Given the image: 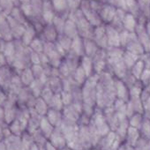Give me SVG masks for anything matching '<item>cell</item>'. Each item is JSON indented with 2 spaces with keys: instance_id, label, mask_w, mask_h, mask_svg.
Returning <instances> with one entry per match:
<instances>
[{
  "instance_id": "obj_28",
  "label": "cell",
  "mask_w": 150,
  "mask_h": 150,
  "mask_svg": "<svg viewBox=\"0 0 150 150\" xmlns=\"http://www.w3.org/2000/svg\"><path fill=\"white\" fill-rule=\"evenodd\" d=\"M51 5L54 8V11L62 13L67 9L66 0H51Z\"/></svg>"
},
{
  "instance_id": "obj_4",
  "label": "cell",
  "mask_w": 150,
  "mask_h": 150,
  "mask_svg": "<svg viewBox=\"0 0 150 150\" xmlns=\"http://www.w3.org/2000/svg\"><path fill=\"white\" fill-rule=\"evenodd\" d=\"M49 141L58 150H63L67 145L66 139L59 127H55L53 132L49 138Z\"/></svg>"
},
{
  "instance_id": "obj_46",
  "label": "cell",
  "mask_w": 150,
  "mask_h": 150,
  "mask_svg": "<svg viewBox=\"0 0 150 150\" xmlns=\"http://www.w3.org/2000/svg\"><path fill=\"white\" fill-rule=\"evenodd\" d=\"M31 0H20V2H21V3H28Z\"/></svg>"
},
{
  "instance_id": "obj_10",
  "label": "cell",
  "mask_w": 150,
  "mask_h": 150,
  "mask_svg": "<svg viewBox=\"0 0 150 150\" xmlns=\"http://www.w3.org/2000/svg\"><path fill=\"white\" fill-rule=\"evenodd\" d=\"M42 15V18H43L44 21L48 25L52 24L55 14H54V8H53L51 3L50 1H45L43 3Z\"/></svg>"
},
{
  "instance_id": "obj_8",
  "label": "cell",
  "mask_w": 150,
  "mask_h": 150,
  "mask_svg": "<svg viewBox=\"0 0 150 150\" xmlns=\"http://www.w3.org/2000/svg\"><path fill=\"white\" fill-rule=\"evenodd\" d=\"M4 56L6 57L8 65L12 66V64H13L15 57H16V47H15V42L9 41L6 42L4 51H3Z\"/></svg>"
},
{
  "instance_id": "obj_45",
  "label": "cell",
  "mask_w": 150,
  "mask_h": 150,
  "mask_svg": "<svg viewBox=\"0 0 150 150\" xmlns=\"http://www.w3.org/2000/svg\"><path fill=\"white\" fill-rule=\"evenodd\" d=\"M12 1L14 4V6H17L19 4V2H20V0H12Z\"/></svg>"
},
{
  "instance_id": "obj_40",
  "label": "cell",
  "mask_w": 150,
  "mask_h": 150,
  "mask_svg": "<svg viewBox=\"0 0 150 150\" xmlns=\"http://www.w3.org/2000/svg\"><path fill=\"white\" fill-rule=\"evenodd\" d=\"M44 147H45V150H58L57 148H56L49 140H47V142L45 143L44 145Z\"/></svg>"
},
{
  "instance_id": "obj_1",
  "label": "cell",
  "mask_w": 150,
  "mask_h": 150,
  "mask_svg": "<svg viewBox=\"0 0 150 150\" xmlns=\"http://www.w3.org/2000/svg\"><path fill=\"white\" fill-rule=\"evenodd\" d=\"M81 12L92 26L99 27L102 25V19L99 13H97L96 11L92 8L89 2L84 1L81 3Z\"/></svg>"
},
{
  "instance_id": "obj_32",
  "label": "cell",
  "mask_w": 150,
  "mask_h": 150,
  "mask_svg": "<svg viewBox=\"0 0 150 150\" xmlns=\"http://www.w3.org/2000/svg\"><path fill=\"white\" fill-rule=\"evenodd\" d=\"M127 138L128 141L132 144H135L139 140V132L137 128L130 126L127 130Z\"/></svg>"
},
{
  "instance_id": "obj_29",
  "label": "cell",
  "mask_w": 150,
  "mask_h": 150,
  "mask_svg": "<svg viewBox=\"0 0 150 150\" xmlns=\"http://www.w3.org/2000/svg\"><path fill=\"white\" fill-rule=\"evenodd\" d=\"M43 47H44V44L38 38H35L31 42V43L29 44V49L35 52H37V53H42L43 52Z\"/></svg>"
},
{
  "instance_id": "obj_26",
  "label": "cell",
  "mask_w": 150,
  "mask_h": 150,
  "mask_svg": "<svg viewBox=\"0 0 150 150\" xmlns=\"http://www.w3.org/2000/svg\"><path fill=\"white\" fill-rule=\"evenodd\" d=\"M87 75L84 71V70L81 67H78L74 71V81L78 84H83L86 82L87 80Z\"/></svg>"
},
{
  "instance_id": "obj_14",
  "label": "cell",
  "mask_w": 150,
  "mask_h": 150,
  "mask_svg": "<svg viewBox=\"0 0 150 150\" xmlns=\"http://www.w3.org/2000/svg\"><path fill=\"white\" fill-rule=\"evenodd\" d=\"M49 105L46 103V102L42 98V97H37L35 99V104L33 106V110L35 111H36L40 116L42 117H44L49 110Z\"/></svg>"
},
{
  "instance_id": "obj_33",
  "label": "cell",
  "mask_w": 150,
  "mask_h": 150,
  "mask_svg": "<svg viewBox=\"0 0 150 150\" xmlns=\"http://www.w3.org/2000/svg\"><path fill=\"white\" fill-rule=\"evenodd\" d=\"M52 24H53L54 28H56V30H57V32L58 34H62V33L64 32L65 21L63 20V18L58 17V16H55Z\"/></svg>"
},
{
  "instance_id": "obj_44",
  "label": "cell",
  "mask_w": 150,
  "mask_h": 150,
  "mask_svg": "<svg viewBox=\"0 0 150 150\" xmlns=\"http://www.w3.org/2000/svg\"><path fill=\"white\" fill-rule=\"evenodd\" d=\"M28 150H39V146H38L37 144L34 143V144L29 147V149H28Z\"/></svg>"
},
{
  "instance_id": "obj_12",
  "label": "cell",
  "mask_w": 150,
  "mask_h": 150,
  "mask_svg": "<svg viewBox=\"0 0 150 150\" xmlns=\"http://www.w3.org/2000/svg\"><path fill=\"white\" fill-rule=\"evenodd\" d=\"M40 131L42 132V134L47 138V139L50 137L51 133L53 132L55 127L50 124V122L47 119V117L44 116L41 118L40 121V125H39Z\"/></svg>"
},
{
  "instance_id": "obj_2",
  "label": "cell",
  "mask_w": 150,
  "mask_h": 150,
  "mask_svg": "<svg viewBox=\"0 0 150 150\" xmlns=\"http://www.w3.org/2000/svg\"><path fill=\"white\" fill-rule=\"evenodd\" d=\"M16 71L10 65L0 68V88L5 92H8L13 75Z\"/></svg>"
},
{
  "instance_id": "obj_18",
  "label": "cell",
  "mask_w": 150,
  "mask_h": 150,
  "mask_svg": "<svg viewBox=\"0 0 150 150\" xmlns=\"http://www.w3.org/2000/svg\"><path fill=\"white\" fill-rule=\"evenodd\" d=\"M98 46L96 45V43L89 39H86L84 41V51L86 53V55L89 57H94L97 51H98Z\"/></svg>"
},
{
  "instance_id": "obj_27",
  "label": "cell",
  "mask_w": 150,
  "mask_h": 150,
  "mask_svg": "<svg viewBox=\"0 0 150 150\" xmlns=\"http://www.w3.org/2000/svg\"><path fill=\"white\" fill-rule=\"evenodd\" d=\"M57 43H58L60 45V47L64 50V51H68L71 49V38H69L68 36L64 35H59L57 38Z\"/></svg>"
},
{
  "instance_id": "obj_16",
  "label": "cell",
  "mask_w": 150,
  "mask_h": 150,
  "mask_svg": "<svg viewBox=\"0 0 150 150\" xmlns=\"http://www.w3.org/2000/svg\"><path fill=\"white\" fill-rule=\"evenodd\" d=\"M64 32L65 35L68 36L69 38L76 37L77 34H78V29H77V26L75 24V22H73L72 21L68 19V21H65Z\"/></svg>"
},
{
  "instance_id": "obj_30",
  "label": "cell",
  "mask_w": 150,
  "mask_h": 150,
  "mask_svg": "<svg viewBox=\"0 0 150 150\" xmlns=\"http://www.w3.org/2000/svg\"><path fill=\"white\" fill-rule=\"evenodd\" d=\"M30 4L34 12V16H39L40 14H42L43 6V3L42 0H31Z\"/></svg>"
},
{
  "instance_id": "obj_11",
  "label": "cell",
  "mask_w": 150,
  "mask_h": 150,
  "mask_svg": "<svg viewBox=\"0 0 150 150\" xmlns=\"http://www.w3.org/2000/svg\"><path fill=\"white\" fill-rule=\"evenodd\" d=\"M122 26L125 30H126L130 33H134L136 26H137V21H136L135 16L132 15V13H125V18L123 20Z\"/></svg>"
},
{
  "instance_id": "obj_47",
  "label": "cell",
  "mask_w": 150,
  "mask_h": 150,
  "mask_svg": "<svg viewBox=\"0 0 150 150\" xmlns=\"http://www.w3.org/2000/svg\"><path fill=\"white\" fill-rule=\"evenodd\" d=\"M39 150H45L44 146H39Z\"/></svg>"
},
{
  "instance_id": "obj_21",
  "label": "cell",
  "mask_w": 150,
  "mask_h": 150,
  "mask_svg": "<svg viewBox=\"0 0 150 150\" xmlns=\"http://www.w3.org/2000/svg\"><path fill=\"white\" fill-rule=\"evenodd\" d=\"M145 70V63L142 60H138L132 66V75L135 80L140 79V76Z\"/></svg>"
},
{
  "instance_id": "obj_35",
  "label": "cell",
  "mask_w": 150,
  "mask_h": 150,
  "mask_svg": "<svg viewBox=\"0 0 150 150\" xmlns=\"http://www.w3.org/2000/svg\"><path fill=\"white\" fill-rule=\"evenodd\" d=\"M60 96H61V99H62V102H63V104L64 106H67V105H70L71 103H72V95L68 92V91H62L60 93Z\"/></svg>"
},
{
  "instance_id": "obj_22",
  "label": "cell",
  "mask_w": 150,
  "mask_h": 150,
  "mask_svg": "<svg viewBox=\"0 0 150 150\" xmlns=\"http://www.w3.org/2000/svg\"><path fill=\"white\" fill-rule=\"evenodd\" d=\"M139 56L130 52V51H125L123 54V61L127 68H132V66L138 61Z\"/></svg>"
},
{
  "instance_id": "obj_41",
  "label": "cell",
  "mask_w": 150,
  "mask_h": 150,
  "mask_svg": "<svg viewBox=\"0 0 150 150\" xmlns=\"http://www.w3.org/2000/svg\"><path fill=\"white\" fill-rule=\"evenodd\" d=\"M6 42L4 39H2L1 37H0V53H3L5 46H6Z\"/></svg>"
},
{
  "instance_id": "obj_39",
  "label": "cell",
  "mask_w": 150,
  "mask_h": 150,
  "mask_svg": "<svg viewBox=\"0 0 150 150\" xmlns=\"http://www.w3.org/2000/svg\"><path fill=\"white\" fill-rule=\"evenodd\" d=\"M6 65H8L7 60L3 53H0V68H2Z\"/></svg>"
},
{
  "instance_id": "obj_43",
  "label": "cell",
  "mask_w": 150,
  "mask_h": 150,
  "mask_svg": "<svg viewBox=\"0 0 150 150\" xmlns=\"http://www.w3.org/2000/svg\"><path fill=\"white\" fill-rule=\"evenodd\" d=\"M146 33H147L149 38H150V21H148V22L146 23Z\"/></svg>"
},
{
  "instance_id": "obj_17",
  "label": "cell",
  "mask_w": 150,
  "mask_h": 150,
  "mask_svg": "<svg viewBox=\"0 0 150 150\" xmlns=\"http://www.w3.org/2000/svg\"><path fill=\"white\" fill-rule=\"evenodd\" d=\"M43 36L47 40V42H53L57 38V32L52 24L48 25L43 29Z\"/></svg>"
},
{
  "instance_id": "obj_6",
  "label": "cell",
  "mask_w": 150,
  "mask_h": 150,
  "mask_svg": "<svg viewBox=\"0 0 150 150\" xmlns=\"http://www.w3.org/2000/svg\"><path fill=\"white\" fill-rule=\"evenodd\" d=\"M106 30V36L108 40L109 47L116 48L120 46V40H119V32L118 30L111 25H109L105 28Z\"/></svg>"
},
{
  "instance_id": "obj_9",
  "label": "cell",
  "mask_w": 150,
  "mask_h": 150,
  "mask_svg": "<svg viewBox=\"0 0 150 150\" xmlns=\"http://www.w3.org/2000/svg\"><path fill=\"white\" fill-rule=\"evenodd\" d=\"M47 119L54 127H59L62 124V114L61 110L50 108L45 115Z\"/></svg>"
},
{
  "instance_id": "obj_19",
  "label": "cell",
  "mask_w": 150,
  "mask_h": 150,
  "mask_svg": "<svg viewBox=\"0 0 150 150\" xmlns=\"http://www.w3.org/2000/svg\"><path fill=\"white\" fill-rule=\"evenodd\" d=\"M71 49L72 50L73 53H75L78 56L83 55V52H85L84 51V42L81 41V39L78 35L76 37H74L73 40L71 41Z\"/></svg>"
},
{
  "instance_id": "obj_36",
  "label": "cell",
  "mask_w": 150,
  "mask_h": 150,
  "mask_svg": "<svg viewBox=\"0 0 150 150\" xmlns=\"http://www.w3.org/2000/svg\"><path fill=\"white\" fill-rule=\"evenodd\" d=\"M21 9L22 13H24V15L26 17H33L34 16V12H33V9H32L30 2H28V3H22V5L21 6Z\"/></svg>"
},
{
  "instance_id": "obj_37",
  "label": "cell",
  "mask_w": 150,
  "mask_h": 150,
  "mask_svg": "<svg viewBox=\"0 0 150 150\" xmlns=\"http://www.w3.org/2000/svg\"><path fill=\"white\" fill-rule=\"evenodd\" d=\"M66 2L67 6L72 11H75L81 5V0H66Z\"/></svg>"
},
{
  "instance_id": "obj_23",
  "label": "cell",
  "mask_w": 150,
  "mask_h": 150,
  "mask_svg": "<svg viewBox=\"0 0 150 150\" xmlns=\"http://www.w3.org/2000/svg\"><path fill=\"white\" fill-rule=\"evenodd\" d=\"M46 85L44 83H42L41 81L39 80H35L31 84L30 86L28 87L31 90V92L33 93V95L37 98V97H40L41 94H42V91L43 90L44 87Z\"/></svg>"
},
{
  "instance_id": "obj_15",
  "label": "cell",
  "mask_w": 150,
  "mask_h": 150,
  "mask_svg": "<svg viewBox=\"0 0 150 150\" xmlns=\"http://www.w3.org/2000/svg\"><path fill=\"white\" fill-rule=\"evenodd\" d=\"M35 29L33 26L31 25H27L25 32L22 35V43L25 46H29L31 42L35 39Z\"/></svg>"
},
{
  "instance_id": "obj_31",
  "label": "cell",
  "mask_w": 150,
  "mask_h": 150,
  "mask_svg": "<svg viewBox=\"0 0 150 150\" xmlns=\"http://www.w3.org/2000/svg\"><path fill=\"white\" fill-rule=\"evenodd\" d=\"M0 6L3 9V13L6 15H8L11 13L13 9L14 8V4L12 0H0Z\"/></svg>"
},
{
  "instance_id": "obj_24",
  "label": "cell",
  "mask_w": 150,
  "mask_h": 150,
  "mask_svg": "<svg viewBox=\"0 0 150 150\" xmlns=\"http://www.w3.org/2000/svg\"><path fill=\"white\" fill-rule=\"evenodd\" d=\"M81 67L84 70V71H85V73H86L88 78L91 76V72H92L94 64H93V62H92V60H91V58L89 57L85 56L82 58V60H81Z\"/></svg>"
},
{
  "instance_id": "obj_3",
  "label": "cell",
  "mask_w": 150,
  "mask_h": 150,
  "mask_svg": "<svg viewBox=\"0 0 150 150\" xmlns=\"http://www.w3.org/2000/svg\"><path fill=\"white\" fill-rule=\"evenodd\" d=\"M134 33L136 34V36L140 44L142 45L144 51L150 53V38L146 31V26H144L142 23L137 24Z\"/></svg>"
},
{
  "instance_id": "obj_34",
  "label": "cell",
  "mask_w": 150,
  "mask_h": 150,
  "mask_svg": "<svg viewBox=\"0 0 150 150\" xmlns=\"http://www.w3.org/2000/svg\"><path fill=\"white\" fill-rule=\"evenodd\" d=\"M141 125H142V117H141L140 114H139V113L134 114L132 117V119L130 121V125L132 127L139 129L141 126Z\"/></svg>"
},
{
  "instance_id": "obj_42",
  "label": "cell",
  "mask_w": 150,
  "mask_h": 150,
  "mask_svg": "<svg viewBox=\"0 0 150 150\" xmlns=\"http://www.w3.org/2000/svg\"><path fill=\"white\" fill-rule=\"evenodd\" d=\"M0 150H7V146H6V144L5 142V139L0 141Z\"/></svg>"
},
{
  "instance_id": "obj_13",
  "label": "cell",
  "mask_w": 150,
  "mask_h": 150,
  "mask_svg": "<svg viewBox=\"0 0 150 150\" xmlns=\"http://www.w3.org/2000/svg\"><path fill=\"white\" fill-rule=\"evenodd\" d=\"M20 77H21V82L22 84L25 86V87H29L30 84L35 80V77H34V74L31 71V68H26L24 70H22L20 73Z\"/></svg>"
},
{
  "instance_id": "obj_20",
  "label": "cell",
  "mask_w": 150,
  "mask_h": 150,
  "mask_svg": "<svg viewBox=\"0 0 150 150\" xmlns=\"http://www.w3.org/2000/svg\"><path fill=\"white\" fill-rule=\"evenodd\" d=\"M8 129L10 130L11 133L13 135H15V136H21L23 134V132H26L17 118H15L13 122H11L8 125Z\"/></svg>"
},
{
  "instance_id": "obj_5",
  "label": "cell",
  "mask_w": 150,
  "mask_h": 150,
  "mask_svg": "<svg viewBox=\"0 0 150 150\" xmlns=\"http://www.w3.org/2000/svg\"><path fill=\"white\" fill-rule=\"evenodd\" d=\"M93 37L95 39V42L98 47H101L102 49H107L109 47L108 40L106 36V30L103 26L96 27L93 33Z\"/></svg>"
},
{
  "instance_id": "obj_25",
  "label": "cell",
  "mask_w": 150,
  "mask_h": 150,
  "mask_svg": "<svg viewBox=\"0 0 150 150\" xmlns=\"http://www.w3.org/2000/svg\"><path fill=\"white\" fill-rule=\"evenodd\" d=\"M10 15H11L16 21H18L19 23L27 26V22H26V19H25L26 16L24 15V13H22V11H21V8L14 7V8L13 9V11L11 12Z\"/></svg>"
},
{
  "instance_id": "obj_7",
  "label": "cell",
  "mask_w": 150,
  "mask_h": 150,
  "mask_svg": "<svg viewBox=\"0 0 150 150\" xmlns=\"http://www.w3.org/2000/svg\"><path fill=\"white\" fill-rule=\"evenodd\" d=\"M117 9L112 5H105L102 6L101 10L99 11V15L102 19V21L106 22H111L115 17Z\"/></svg>"
},
{
  "instance_id": "obj_38",
  "label": "cell",
  "mask_w": 150,
  "mask_h": 150,
  "mask_svg": "<svg viewBox=\"0 0 150 150\" xmlns=\"http://www.w3.org/2000/svg\"><path fill=\"white\" fill-rule=\"evenodd\" d=\"M7 99V93L0 88V108H2Z\"/></svg>"
}]
</instances>
